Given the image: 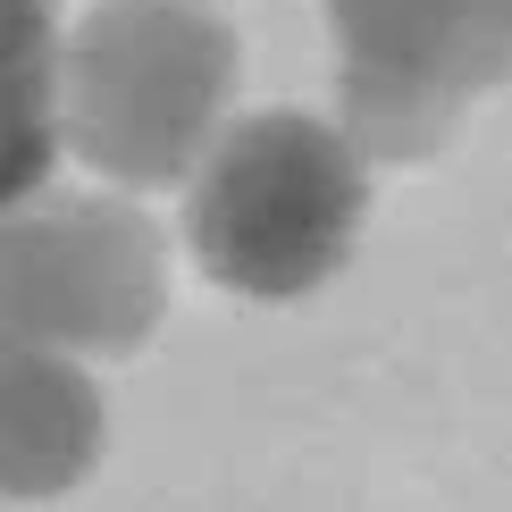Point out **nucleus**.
I'll list each match as a JSON object with an SVG mask.
<instances>
[{
    "mask_svg": "<svg viewBox=\"0 0 512 512\" xmlns=\"http://www.w3.org/2000/svg\"><path fill=\"white\" fill-rule=\"evenodd\" d=\"M236 101V26L202 0H101L59 42V143L126 194L185 185Z\"/></svg>",
    "mask_w": 512,
    "mask_h": 512,
    "instance_id": "nucleus-1",
    "label": "nucleus"
},
{
    "mask_svg": "<svg viewBox=\"0 0 512 512\" xmlns=\"http://www.w3.org/2000/svg\"><path fill=\"white\" fill-rule=\"evenodd\" d=\"M185 236L194 261L244 303H294L319 294L353 261L370 219V160L345 126L311 110H252L210 135L194 160Z\"/></svg>",
    "mask_w": 512,
    "mask_h": 512,
    "instance_id": "nucleus-2",
    "label": "nucleus"
},
{
    "mask_svg": "<svg viewBox=\"0 0 512 512\" xmlns=\"http://www.w3.org/2000/svg\"><path fill=\"white\" fill-rule=\"evenodd\" d=\"M328 26L361 160H429L512 84V0H328Z\"/></svg>",
    "mask_w": 512,
    "mask_h": 512,
    "instance_id": "nucleus-3",
    "label": "nucleus"
},
{
    "mask_svg": "<svg viewBox=\"0 0 512 512\" xmlns=\"http://www.w3.org/2000/svg\"><path fill=\"white\" fill-rule=\"evenodd\" d=\"M168 311V244L135 202L59 194L0 210V328L51 353H143Z\"/></svg>",
    "mask_w": 512,
    "mask_h": 512,
    "instance_id": "nucleus-4",
    "label": "nucleus"
},
{
    "mask_svg": "<svg viewBox=\"0 0 512 512\" xmlns=\"http://www.w3.org/2000/svg\"><path fill=\"white\" fill-rule=\"evenodd\" d=\"M110 412L76 353L0 328V496H68L93 479Z\"/></svg>",
    "mask_w": 512,
    "mask_h": 512,
    "instance_id": "nucleus-5",
    "label": "nucleus"
},
{
    "mask_svg": "<svg viewBox=\"0 0 512 512\" xmlns=\"http://www.w3.org/2000/svg\"><path fill=\"white\" fill-rule=\"evenodd\" d=\"M59 160V17L51 0H0V210L42 194Z\"/></svg>",
    "mask_w": 512,
    "mask_h": 512,
    "instance_id": "nucleus-6",
    "label": "nucleus"
}]
</instances>
